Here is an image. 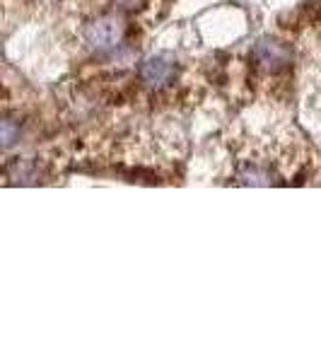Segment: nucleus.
Listing matches in <instances>:
<instances>
[{"label":"nucleus","instance_id":"obj_1","mask_svg":"<svg viewBox=\"0 0 321 362\" xmlns=\"http://www.w3.org/2000/svg\"><path fill=\"white\" fill-rule=\"evenodd\" d=\"M126 34V25L114 15H104L92 20L85 27V42L92 51H109L121 44Z\"/></svg>","mask_w":321,"mask_h":362},{"label":"nucleus","instance_id":"obj_2","mask_svg":"<svg viewBox=\"0 0 321 362\" xmlns=\"http://www.w3.org/2000/svg\"><path fill=\"white\" fill-rule=\"evenodd\" d=\"M252 58L261 70H266V73H276V70L285 68L290 63V49L283 42H278V39L264 37L254 44Z\"/></svg>","mask_w":321,"mask_h":362},{"label":"nucleus","instance_id":"obj_3","mask_svg":"<svg viewBox=\"0 0 321 362\" xmlns=\"http://www.w3.org/2000/svg\"><path fill=\"white\" fill-rule=\"evenodd\" d=\"M174 58L169 54H155V56H148L140 66V80H143L145 87L150 90H162L169 80L174 78Z\"/></svg>","mask_w":321,"mask_h":362},{"label":"nucleus","instance_id":"obj_4","mask_svg":"<svg viewBox=\"0 0 321 362\" xmlns=\"http://www.w3.org/2000/svg\"><path fill=\"white\" fill-rule=\"evenodd\" d=\"M237 181L242 186H271L273 177L266 172V169H256V167H247L239 172Z\"/></svg>","mask_w":321,"mask_h":362},{"label":"nucleus","instance_id":"obj_5","mask_svg":"<svg viewBox=\"0 0 321 362\" xmlns=\"http://www.w3.org/2000/svg\"><path fill=\"white\" fill-rule=\"evenodd\" d=\"M0 131H3V148H5V150L13 148L15 140L20 138V128L15 126V121L5 119V121H3V126H0Z\"/></svg>","mask_w":321,"mask_h":362},{"label":"nucleus","instance_id":"obj_6","mask_svg":"<svg viewBox=\"0 0 321 362\" xmlns=\"http://www.w3.org/2000/svg\"><path fill=\"white\" fill-rule=\"evenodd\" d=\"M15 169H17V177H22V179H20L22 184H32L34 177H37V172H34V165H32V162H17Z\"/></svg>","mask_w":321,"mask_h":362},{"label":"nucleus","instance_id":"obj_7","mask_svg":"<svg viewBox=\"0 0 321 362\" xmlns=\"http://www.w3.org/2000/svg\"><path fill=\"white\" fill-rule=\"evenodd\" d=\"M148 3V0H114V5L116 8H121V10H140L143 5Z\"/></svg>","mask_w":321,"mask_h":362}]
</instances>
